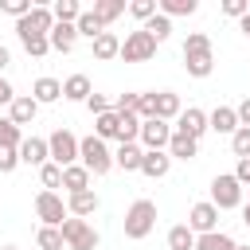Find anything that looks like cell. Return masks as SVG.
Instances as JSON below:
<instances>
[{
	"label": "cell",
	"instance_id": "1",
	"mask_svg": "<svg viewBox=\"0 0 250 250\" xmlns=\"http://www.w3.org/2000/svg\"><path fill=\"white\" fill-rule=\"evenodd\" d=\"M184 70L191 78H207L215 70V51H211V39L203 31H191L184 39Z\"/></svg>",
	"mask_w": 250,
	"mask_h": 250
},
{
	"label": "cell",
	"instance_id": "2",
	"mask_svg": "<svg viewBox=\"0 0 250 250\" xmlns=\"http://www.w3.org/2000/svg\"><path fill=\"white\" fill-rule=\"evenodd\" d=\"M78 160H82V168H86L90 176H105V172L113 168V152L105 148L102 137H82V141H78Z\"/></svg>",
	"mask_w": 250,
	"mask_h": 250
},
{
	"label": "cell",
	"instance_id": "3",
	"mask_svg": "<svg viewBox=\"0 0 250 250\" xmlns=\"http://www.w3.org/2000/svg\"><path fill=\"white\" fill-rule=\"evenodd\" d=\"M156 227V203L152 199H137L125 211V238H148Z\"/></svg>",
	"mask_w": 250,
	"mask_h": 250
},
{
	"label": "cell",
	"instance_id": "4",
	"mask_svg": "<svg viewBox=\"0 0 250 250\" xmlns=\"http://www.w3.org/2000/svg\"><path fill=\"white\" fill-rule=\"evenodd\" d=\"M59 230H62V238H66V250H98V230H94L86 219H74V215H70Z\"/></svg>",
	"mask_w": 250,
	"mask_h": 250
},
{
	"label": "cell",
	"instance_id": "5",
	"mask_svg": "<svg viewBox=\"0 0 250 250\" xmlns=\"http://www.w3.org/2000/svg\"><path fill=\"white\" fill-rule=\"evenodd\" d=\"M152 55H156V39H152L145 27L125 35V43H121V59H125V62H148Z\"/></svg>",
	"mask_w": 250,
	"mask_h": 250
},
{
	"label": "cell",
	"instance_id": "6",
	"mask_svg": "<svg viewBox=\"0 0 250 250\" xmlns=\"http://www.w3.org/2000/svg\"><path fill=\"white\" fill-rule=\"evenodd\" d=\"M47 145H51V160H55L59 168H70V164L78 160V137H74L70 129H55V133L47 137Z\"/></svg>",
	"mask_w": 250,
	"mask_h": 250
},
{
	"label": "cell",
	"instance_id": "7",
	"mask_svg": "<svg viewBox=\"0 0 250 250\" xmlns=\"http://www.w3.org/2000/svg\"><path fill=\"white\" fill-rule=\"evenodd\" d=\"M211 203H215L219 211H230V207H238V203H242V184L234 180V172H230V176H215V180H211Z\"/></svg>",
	"mask_w": 250,
	"mask_h": 250
},
{
	"label": "cell",
	"instance_id": "8",
	"mask_svg": "<svg viewBox=\"0 0 250 250\" xmlns=\"http://www.w3.org/2000/svg\"><path fill=\"white\" fill-rule=\"evenodd\" d=\"M35 215L43 219V227H62V223L70 219L62 195H55V191H39V195H35Z\"/></svg>",
	"mask_w": 250,
	"mask_h": 250
},
{
	"label": "cell",
	"instance_id": "9",
	"mask_svg": "<svg viewBox=\"0 0 250 250\" xmlns=\"http://www.w3.org/2000/svg\"><path fill=\"white\" fill-rule=\"evenodd\" d=\"M172 125L168 121H160V117H152V121H141V145H145V152H164L168 148V141H172Z\"/></svg>",
	"mask_w": 250,
	"mask_h": 250
},
{
	"label": "cell",
	"instance_id": "10",
	"mask_svg": "<svg viewBox=\"0 0 250 250\" xmlns=\"http://www.w3.org/2000/svg\"><path fill=\"white\" fill-rule=\"evenodd\" d=\"M51 27H55V12H51V8H43V4H35V8H31V16L16 20V31H35V35H51Z\"/></svg>",
	"mask_w": 250,
	"mask_h": 250
},
{
	"label": "cell",
	"instance_id": "11",
	"mask_svg": "<svg viewBox=\"0 0 250 250\" xmlns=\"http://www.w3.org/2000/svg\"><path fill=\"white\" fill-rule=\"evenodd\" d=\"M215 223H219V207H215L211 199H207V203H195V207L188 211V227H191L195 234H211Z\"/></svg>",
	"mask_w": 250,
	"mask_h": 250
},
{
	"label": "cell",
	"instance_id": "12",
	"mask_svg": "<svg viewBox=\"0 0 250 250\" xmlns=\"http://www.w3.org/2000/svg\"><path fill=\"white\" fill-rule=\"evenodd\" d=\"M47 160H51V145H47L43 137H23V145H20V164L43 168Z\"/></svg>",
	"mask_w": 250,
	"mask_h": 250
},
{
	"label": "cell",
	"instance_id": "13",
	"mask_svg": "<svg viewBox=\"0 0 250 250\" xmlns=\"http://www.w3.org/2000/svg\"><path fill=\"white\" fill-rule=\"evenodd\" d=\"M203 129H207V113H203V109H195V105H191V109H184V113L176 117V133H184V137H195V141H199V137H203Z\"/></svg>",
	"mask_w": 250,
	"mask_h": 250
},
{
	"label": "cell",
	"instance_id": "14",
	"mask_svg": "<svg viewBox=\"0 0 250 250\" xmlns=\"http://www.w3.org/2000/svg\"><path fill=\"white\" fill-rule=\"evenodd\" d=\"M207 129H215V133H230V137H234V129H238V113H234L230 105H219V109L207 113Z\"/></svg>",
	"mask_w": 250,
	"mask_h": 250
},
{
	"label": "cell",
	"instance_id": "15",
	"mask_svg": "<svg viewBox=\"0 0 250 250\" xmlns=\"http://www.w3.org/2000/svg\"><path fill=\"white\" fill-rule=\"evenodd\" d=\"M47 39H51V51H62V55H66V51H74V39H78V27H74V23H55Z\"/></svg>",
	"mask_w": 250,
	"mask_h": 250
},
{
	"label": "cell",
	"instance_id": "16",
	"mask_svg": "<svg viewBox=\"0 0 250 250\" xmlns=\"http://www.w3.org/2000/svg\"><path fill=\"white\" fill-rule=\"evenodd\" d=\"M35 113H39V102H35L31 94H16V102H12V121H16V125H31Z\"/></svg>",
	"mask_w": 250,
	"mask_h": 250
},
{
	"label": "cell",
	"instance_id": "17",
	"mask_svg": "<svg viewBox=\"0 0 250 250\" xmlns=\"http://www.w3.org/2000/svg\"><path fill=\"white\" fill-rule=\"evenodd\" d=\"M168 156H176V160H195V156H199V141H195V137H184V133H172Z\"/></svg>",
	"mask_w": 250,
	"mask_h": 250
},
{
	"label": "cell",
	"instance_id": "18",
	"mask_svg": "<svg viewBox=\"0 0 250 250\" xmlns=\"http://www.w3.org/2000/svg\"><path fill=\"white\" fill-rule=\"evenodd\" d=\"M94 59H102V62L121 59V39H117L113 31H102V35L94 39Z\"/></svg>",
	"mask_w": 250,
	"mask_h": 250
},
{
	"label": "cell",
	"instance_id": "19",
	"mask_svg": "<svg viewBox=\"0 0 250 250\" xmlns=\"http://www.w3.org/2000/svg\"><path fill=\"white\" fill-rule=\"evenodd\" d=\"M31 98H35L39 105H47V102H59V98H62V82H59V78H35V86H31Z\"/></svg>",
	"mask_w": 250,
	"mask_h": 250
},
{
	"label": "cell",
	"instance_id": "20",
	"mask_svg": "<svg viewBox=\"0 0 250 250\" xmlns=\"http://www.w3.org/2000/svg\"><path fill=\"white\" fill-rule=\"evenodd\" d=\"M90 94H94V90H90V78H86V74H70V78L62 82V98H66V102H90Z\"/></svg>",
	"mask_w": 250,
	"mask_h": 250
},
{
	"label": "cell",
	"instance_id": "21",
	"mask_svg": "<svg viewBox=\"0 0 250 250\" xmlns=\"http://www.w3.org/2000/svg\"><path fill=\"white\" fill-rule=\"evenodd\" d=\"M94 137H102V141L117 137V141H121V113H117V109H109V113L94 117Z\"/></svg>",
	"mask_w": 250,
	"mask_h": 250
},
{
	"label": "cell",
	"instance_id": "22",
	"mask_svg": "<svg viewBox=\"0 0 250 250\" xmlns=\"http://www.w3.org/2000/svg\"><path fill=\"white\" fill-rule=\"evenodd\" d=\"M141 160H145V148H141V145H121V148L113 152V164L125 168V172H141Z\"/></svg>",
	"mask_w": 250,
	"mask_h": 250
},
{
	"label": "cell",
	"instance_id": "23",
	"mask_svg": "<svg viewBox=\"0 0 250 250\" xmlns=\"http://www.w3.org/2000/svg\"><path fill=\"white\" fill-rule=\"evenodd\" d=\"M168 168H172V156H168V152H145V160H141V172H145L148 180L168 176Z\"/></svg>",
	"mask_w": 250,
	"mask_h": 250
},
{
	"label": "cell",
	"instance_id": "24",
	"mask_svg": "<svg viewBox=\"0 0 250 250\" xmlns=\"http://www.w3.org/2000/svg\"><path fill=\"white\" fill-rule=\"evenodd\" d=\"M62 188H66L70 195H78V191H90V172H86L82 164H70V168H62Z\"/></svg>",
	"mask_w": 250,
	"mask_h": 250
},
{
	"label": "cell",
	"instance_id": "25",
	"mask_svg": "<svg viewBox=\"0 0 250 250\" xmlns=\"http://www.w3.org/2000/svg\"><path fill=\"white\" fill-rule=\"evenodd\" d=\"M66 211H70L74 219H86V215L98 211V195H94V191H78V195L66 199Z\"/></svg>",
	"mask_w": 250,
	"mask_h": 250
},
{
	"label": "cell",
	"instance_id": "26",
	"mask_svg": "<svg viewBox=\"0 0 250 250\" xmlns=\"http://www.w3.org/2000/svg\"><path fill=\"white\" fill-rule=\"evenodd\" d=\"M20 35V43H23V51L31 55V59H43L47 51H51V39L47 35H35V31H16Z\"/></svg>",
	"mask_w": 250,
	"mask_h": 250
},
{
	"label": "cell",
	"instance_id": "27",
	"mask_svg": "<svg viewBox=\"0 0 250 250\" xmlns=\"http://www.w3.org/2000/svg\"><path fill=\"white\" fill-rule=\"evenodd\" d=\"M184 109H180V98L172 94V90H160L156 94V117L160 121H172V117H180Z\"/></svg>",
	"mask_w": 250,
	"mask_h": 250
},
{
	"label": "cell",
	"instance_id": "28",
	"mask_svg": "<svg viewBox=\"0 0 250 250\" xmlns=\"http://www.w3.org/2000/svg\"><path fill=\"white\" fill-rule=\"evenodd\" d=\"M168 250H195V230H191L188 223L172 227V230H168Z\"/></svg>",
	"mask_w": 250,
	"mask_h": 250
},
{
	"label": "cell",
	"instance_id": "29",
	"mask_svg": "<svg viewBox=\"0 0 250 250\" xmlns=\"http://www.w3.org/2000/svg\"><path fill=\"white\" fill-rule=\"evenodd\" d=\"M195 250H234V238L223 234V230H211V234H199L195 238Z\"/></svg>",
	"mask_w": 250,
	"mask_h": 250
},
{
	"label": "cell",
	"instance_id": "30",
	"mask_svg": "<svg viewBox=\"0 0 250 250\" xmlns=\"http://www.w3.org/2000/svg\"><path fill=\"white\" fill-rule=\"evenodd\" d=\"M102 23H113L121 12H125V0H94V8H90Z\"/></svg>",
	"mask_w": 250,
	"mask_h": 250
},
{
	"label": "cell",
	"instance_id": "31",
	"mask_svg": "<svg viewBox=\"0 0 250 250\" xmlns=\"http://www.w3.org/2000/svg\"><path fill=\"white\" fill-rule=\"evenodd\" d=\"M74 27H78V35H86V39H90V43H94V39H98V35H102V31H105V23H102V20H98V16H94V12H82V16H78V23H74Z\"/></svg>",
	"mask_w": 250,
	"mask_h": 250
},
{
	"label": "cell",
	"instance_id": "32",
	"mask_svg": "<svg viewBox=\"0 0 250 250\" xmlns=\"http://www.w3.org/2000/svg\"><path fill=\"white\" fill-rule=\"evenodd\" d=\"M35 242H39V250H62V246H66V238H62L59 227H39Z\"/></svg>",
	"mask_w": 250,
	"mask_h": 250
},
{
	"label": "cell",
	"instance_id": "33",
	"mask_svg": "<svg viewBox=\"0 0 250 250\" xmlns=\"http://www.w3.org/2000/svg\"><path fill=\"white\" fill-rule=\"evenodd\" d=\"M23 137H20V125L12 117H0V148H20Z\"/></svg>",
	"mask_w": 250,
	"mask_h": 250
},
{
	"label": "cell",
	"instance_id": "34",
	"mask_svg": "<svg viewBox=\"0 0 250 250\" xmlns=\"http://www.w3.org/2000/svg\"><path fill=\"white\" fill-rule=\"evenodd\" d=\"M51 12H55V23H78V16H82L78 0H59Z\"/></svg>",
	"mask_w": 250,
	"mask_h": 250
},
{
	"label": "cell",
	"instance_id": "35",
	"mask_svg": "<svg viewBox=\"0 0 250 250\" xmlns=\"http://www.w3.org/2000/svg\"><path fill=\"white\" fill-rule=\"evenodd\" d=\"M195 8H199L195 0H160V16H168V20L172 16H191Z\"/></svg>",
	"mask_w": 250,
	"mask_h": 250
},
{
	"label": "cell",
	"instance_id": "36",
	"mask_svg": "<svg viewBox=\"0 0 250 250\" xmlns=\"http://www.w3.org/2000/svg\"><path fill=\"white\" fill-rule=\"evenodd\" d=\"M145 31H148V35H152V39H156V43H164V39H168V35H172V20H168V16H160V12H156V16H152V20H148V23H145Z\"/></svg>",
	"mask_w": 250,
	"mask_h": 250
},
{
	"label": "cell",
	"instance_id": "37",
	"mask_svg": "<svg viewBox=\"0 0 250 250\" xmlns=\"http://www.w3.org/2000/svg\"><path fill=\"white\" fill-rule=\"evenodd\" d=\"M141 141V117L137 113H121V145Z\"/></svg>",
	"mask_w": 250,
	"mask_h": 250
},
{
	"label": "cell",
	"instance_id": "38",
	"mask_svg": "<svg viewBox=\"0 0 250 250\" xmlns=\"http://www.w3.org/2000/svg\"><path fill=\"white\" fill-rule=\"evenodd\" d=\"M230 148H234V156H238V160H246V156H250V129H246V125H238V129H234Z\"/></svg>",
	"mask_w": 250,
	"mask_h": 250
},
{
	"label": "cell",
	"instance_id": "39",
	"mask_svg": "<svg viewBox=\"0 0 250 250\" xmlns=\"http://www.w3.org/2000/svg\"><path fill=\"white\" fill-rule=\"evenodd\" d=\"M39 180H43V188L51 191V188H59V184H62V168H59L55 160H47V164L39 168Z\"/></svg>",
	"mask_w": 250,
	"mask_h": 250
},
{
	"label": "cell",
	"instance_id": "40",
	"mask_svg": "<svg viewBox=\"0 0 250 250\" xmlns=\"http://www.w3.org/2000/svg\"><path fill=\"white\" fill-rule=\"evenodd\" d=\"M156 8H160L156 0H133V4H129V12H133L137 20H145V23H148V20L156 16Z\"/></svg>",
	"mask_w": 250,
	"mask_h": 250
},
{
	"label": "cell",
	"instance_id": "41",
	"mask_svg": "<svg viewBox=\"0 0 250 250\" xmlns=\"http://www.w3.org/2000/svg\"><path fill=\"white\" fill-rule=\"evenodd\" d=\"M0 8H4L8 16H16V20H23V16H31V8H35V4H31V0H4Z\"/></svg>",
	"mask_w": 250,
	"mask_h": 250
},
{
	"label": "cell",
	"instance_id": "42",
	"mask_svg": "<svg viewBox=\"0 0 250 250\" xmlns=\"http://www.w3.org/2000/svg\"><path fill=\"white\" fill-rule=\"evenodd\" d=\"M113 109H117V113H137V109H141V94H117Z\"/></svg>",
	"mask_w": 250,
	"mask_h": 250
},
{
	"label": "cell",
	"instance_id": "43",
	"mask_svg": "<svg viewBox=\"0 0 250 250\" xmlns=\"http://www.w3.org/2000/svg\"><path fill=\"white\" fill-rule=\"evenodd\" d=\"M16 164H20V148H0V172L8 176Z\"/></svg>",
	"mask_w": 250,
	"mask_h": 250
},
{
	"label": "cell",
	"instance_id": "44",
	"mask_svg": "<svg viewBox=\"0 0 250 250\" xmlns=\"http://www.w3.org/2000/svg\"><path fill=\"white\" fill-rule=\"evenodd\" d=\"M86 109H90V113H94V117H102V113H109V109H113V105H109V102H105V98H102V94H90V102H86Z\"/></svg>",
	"mask_w": 250,
	"mask_h": 250
},
{
	"label": "cell",
	"instance_id": "45",
	"mask_svg": "<svg viewBox=\"0 0 250 250\" xmlns=\"http://www.w3.org/2000/svg\"><path fill=\"white\" fill-rule=\"evenodd\" d=\"M223 12H227V16H234V20H242L250 8H246V0H223Z\"/></svg>",
	"mask_w": 250,
	"mask_h": 250
},
{
	"label": "cell",
	"instance_id": "46",
	"mask_svg": "<svg viewBox=\"0 0 250 250\" xmlns=\"http://www.w3.org/2000/svg\"><path fill=\"white\" fill-rule=\"evenodd\" d=\"M234 180H238V184H246V188H250V156H246V160H238V164H234Z\"/></svg>",
	"mask_w": 250,
	"mask_h": 250
},
{
	"label": "cell",
	"instance_id": "47",
	"mask_svg": "<svg viewBox=\"0 0 250 250\" xmlns=\"http://www.w3.org/2000/svg\"><path fill=\"white\" fill-rule=\"evenodd\" d=\"M12 102H16V90H12V82L0 74V105H12Z\"/></svg>",
	"mask_w": 250,
	"mask_h": 250
},
{
	"label": "cell",
	"instance_id": "48",
	"mask_svg": "<svg viewBox=\"0 0 250 250\" xmlns=\"http://www.w3.org/2000/svg\"><path fill=\"white\" fill-rule=\"evenodd\" d=\"M234 113H238V125H246V129H250V98H242V102L234 105Z\"/></svg>",
	"mask_w": 250,
	"mask_h": 250
},
{
	"label": "cell",
	"instance_id": "49",
	"mask_svg": "<svg viewBox=\"0 0 250 250\" xmlns=\"http://www.w3.org/2000/svg\"><path fill=\"white\" fill-rule=\"evenodd\" d=\"M8 62H12V55H8V47H0V70H8Z\"/></svg>",
	"mask_w": 250,
	"mask_h": 250
},
{
	"label": "cell",
	"instance_id": "50",
	"mask_svg": "<svg viewBox=\"0 0 250 250\" xmlns=\"http://www.w3.org/2000/svg\"><path fill=\"white\" fill-rule=\"evenodd\" d=\"M238 27H242V35H246V39H250V12H246V16H242V20H238Z\"/></svg>",
	"mask_w": 250,
	"mask_h": 250
},
{
	"label": "cell",
	"instance_id": "51",
	"mask_svg": "<svg viewBox=\"0 0 250 250\" xmlns=\"http://www.w3.org/2000/svg\"><path fill=\"white\" fill-rule=\"evenodd\" d=\"M242 223H246V227H250V203H246V207H242Z\"/></svg>",
	"mask_w": 250,
	"mask_h": 250
},
{
	"label": "cell",
	"instance_id": "52",
	"mask_svg": "<svg viewBox=\"0 0 250 250\" xmlns=\"http://www.w3.org/2000/svg\"><path fill=\"white\" fill-rule=\"evenodd\" d=\"M234 250H250V246H234Z\"/></svg>",
	"mask_w": 250,
	"mask_h": 250
},
{
	"label": "cell",
	"instance_id": "53",
	"mask_svg": "<svg viewBox=\"0 0 250 250\" xmlns=\"http://www.w3.org/2000/svg\"><path fill=\"white\" fill-rule=\"evenodd\" d=\"M4 250H16V246H4Z\"/></svg>",
	"mask_w": 250,
	"mask_h": 250
}]
</instances>
